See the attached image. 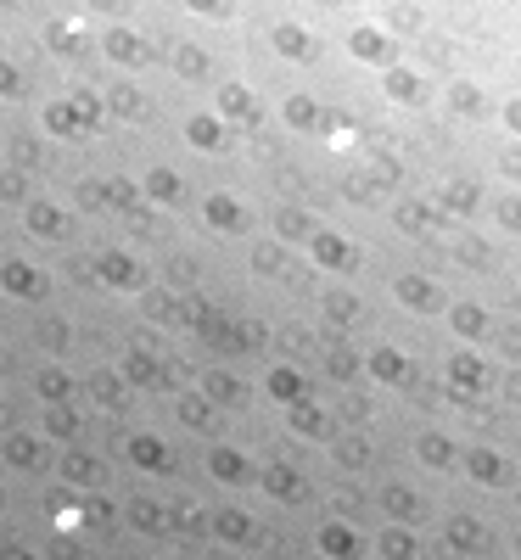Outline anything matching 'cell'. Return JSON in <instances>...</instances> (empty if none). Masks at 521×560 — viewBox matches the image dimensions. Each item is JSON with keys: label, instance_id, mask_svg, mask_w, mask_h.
Masks as SVG:
<instances>
[{"label": "cell", "instance_id": "6da1fadb", "mask_svg": "<svg viewBox=\"0 0 521 560\" xmlns=\"http://www.w3.org/2000/svg\"><path fill=\"white\" fill-rule=\"evenodd\" d=\"M0 454H6L12 471H45V465H51V437L12 432V437H0Z\"/></svg>", "mask_w": 521, "mask_h": 560}, {"label": "cell", "instance_id": "7a4b0ae2", "mask_svg": "<svg viewBox=\"0 0 521 560\" xmlns=\"http://www.w3.org/2000/svg\"><path fill=\"white\" fill-rule=\"evenodd\" d=\"M124 460L135 465V471H152V476H169V471H174V454H169V443H163V437H152V432H135V437H124Z\"/></svg>", "mask_w": 521, "mask_h": 560}, {"label": "cell", "instance_id": "3957f363", "mask_svg": "<svg viewBox=\"0 0 521 560\" xmlns=\"http://www.w3.org/2000/svg\"><path fill=\"white\" fill-rule=\"evenodd\" d=\"M57 476L68 482V488H101V482H107V465H101L96 454H85V448L68 443V454H62Z\"/></svg>", "mask_w": 521, "mask_h": 560}, {"label": "cell", "instance_id": "277c9868", "mask_svg": "<svg viewBox=\"0 0 521 560\" xmlns=\"http://www.w3.org/2000/svg\"><path fill=\"white\" fill-rule=\"evenodd\" d=\"M129 527L135 532H169V510H163V504L157 499H129Z\"/></svg>", "mask_w": 521, "mask_h": 560}, {"label": "cell", "instance_id": "5b68a950", "mask_svg": "<svg viewBox=\"0 0 521 560\" xmlns=\"http://www.w3.org/2000/svg\"><path fill=\"white\" fill-rule=\"evenodd\" d=\"M208 471L219 476V482H247V460H241L236 448H213V454H208Z\"/></svg>", "mask_w": 521, "mask_h": 560}, {"label": "cell", "instance_id": "8992f818", "mask_svg": "<svg viewBox=\"0 0 521 560\" xmlns=\"http://www.w3.org/2000/svg\"><path fill=\"white\" fill-rule=\"evenodd\" d=\"M45 437H51V443H79V415L57 404L51 415H45Z\"/></svg>", "mask_w": 521, "mask_h": 560}, {"label": "cell", "instance_id": "52a82bcc", "mask_svg": "<svg viewBox=\"0 0 521 560\" xmlns=\"http://www.w3.org/2000/svg\"><path fill=\"white\" fill-rule=\"evenodd\" d=\"M213 532L230 538V544H247V538H253V521L241 516V510H219V516H213Z\"/></svg>", "mask_w": 521, "mask_h": 560}, {"label": "cell", "instance_id": "ba28073f", "mask_svg": "<svg viewBox=\"0 0 521 560\" xmlns=\"http://www.w3.org/2000/svg\"><path fill=\"white\" fill-rule=\"evenodd\" d=\"M169 532H202V510L191 499L169 504Z\"/></svg>", "mask_w": 521, "mask_h": 560}, {"label": "cell", "instance_id": "9c48e42d", "mask_svg": "<svg viewBox=\"0 0 521 560\" xmlns=\"http://www.w3.org/2000/svg\"><path fill=\"white\" fill-rule=\"evenodd\" d=\"M40 398H45V404H68V398H73V381L62 376V370H45V376H40Z\"/></svg>", "mask_w": 521, "mask_h": 560}, {"label": "cell", "instance_id": "30bf717a", "mask_svg": "<svg viewBox=\"0 0 521 560\" xmlns=\"http://www.w3.org/2000/svg\"><path fill=\"white\" fill-rule=\"evenodd\" d=\"M124 376L135 381V387H146V381H157V364H152V353H141V348H135V353H129V359H124Z\"/></svg>", "mask_w": 521, "mask_h": 560}, {"label": "cell", "instance_id": "8fae6325", "mask_svg": "<svg viewBox=\"0 0 521 560\" xmlns=\"http://www.w3.org/2000/svg\"><path fill=\"white\" fill-rule=\"evenodd\" d=\"M264 488L281 493V499H297V476L286 471V465H269V471H264Z\"/></svg>", "mask_w": 521, "mask_h": 560}, {"label": "cell", "instance_id": "7c38bea8", "mask_svg": "<svg viewBox=\"0 0 521 560\" xmlns=\"http://www.w3.org/2000/svg\"><path fill=\"white\" fill-rule=\"evenodd\" d=\"M79 521H85V527H107V521H113V504L96 493V499H85V516H79Z\"/></svg>", "mask_w": 521, "mask_h": 560}, {"label": "cell", "instance_id": "4fadbf2b", "mask_svg": "<svg viewBox=\"0 0 521 560\" xmlns=\"http://www.w3.org/2000/svg\"><path fill=\"white\" fill-rule=\"evenodd\" d=\"M208 398H219V404H236V398H241V381H230V376H208Z\"/></svg>", "mask_w": 521, "mask_h": 560}, {"label": "cell", "instance_id": "5bb4252c", "mask_svg": "<svg viewBox=\"0 0 521 560\" xmlns=\"http://www.w3.org/2000/svg\"><path fill=\"white\" fill-rule=\"evenodd\" d=\"M90 392H96V404H107V409H113L118 398H124V392H118V381H113V376H96V381H90Z\"/></svg>", "mask_w": 521, "mask_h": 560}, {"label": "cell", "instance_id": "9a60e30c", "mask_svg": "<svg viewBox=\"0 0 521 560\" xmlns=\"http://www.w3.org/2000/svg\"><path fill=\"white\" fill-rule=\"evenodd\" d=\"M6 286H12V292H40V280H34L29 269H6Z\"/></svg>", "mask_w": 521, "mask_h": 560}, {"label": "cell", "instance_id": "2e32d148", "mask_svg": "<svg viewBox=\"0 0 521 560\" xmlns=\"http://www.w3.org/2000/svg\"><path fill=\"white\" fill-rule=\"evenodd\" d=\"M269 392H275V398H297V376H269Z\"/></svg>", "mask_w": 521, "mask_h": 560}, {"label": "cell", "instance_id": "e0dca14e", "mask_svg": "<svg viewBox=\"0 0 521 560\" xmlns=\"http://www.w3.org/2000/svg\"><path fill=\"white\" fill-rule=\"evenodd\" d=\"M180 420H191V426H202V420H208V409H202L197 398H180Z\"/></svg>", "mask_w": 521, "mask_h": 560}, {"label": "cell", "instance_id": "ac0fdd59", "mask_svg": "<svg viewBox=\"0 0 521 560\" xmlns=\"http://www.w3.org/2000/svg\"><path fill=\"white\" fill-rule=\"evenodd\" d=\"M325 549H337V555H348V549H353V538H348V532H337V527H331V532H325Z\"/></svg>", "mask_w": 521, "mask_h": 560}, {"label": "cell", "instance_id": "d6986e66", "mask_svg": "<svg viewBox=\"0 0 521 560\" xmlns=\"http://www.w3.org/2000/svg\"><path fill=\"white\" fill-rule=\"evenodd\" d=\"M0 560H40L34 549H23V544H0Z\"/></svg>", "mask_w": 521, "mask_h": 560}, {"label": "cell", "instance_id": "ffe728a7", "mask_svg": "<svg viewBox=\"0 0 521 560\" xmlns=\"http://www.w3.org/2000/svg\"><path fill=\"white\" fill-rule=\"evenodd\" d=\"M51 560H79V549H73L68 538H62V544H57V555H51Z\"/></svg>", "mask_w": 521, "mask_h": 560}, {"label": "cell", "instance_id": "44dd1931", "mask_svg": "<svg viewBox=\"0 0 521 560\" xmlns=\"http://www.w3.org/2000/svg\"><path fill=\"white\" fill-rule=\"evenodd\" d=\"M0 426H6V404H0Z\"/></svg>", "mask_w": 521, "mask_h": 560}, {"label": "cell", "instance_id": "7402d4cb", "mask_svg": "<svg viewBox=\"0 0 521 560\" xmlns=\"http://www.w3.org/2000/svg\"><path fill=\"white\" fill-rule=\"evenodd\" d=\"M0 544H6V538H0Z\"/></svg>", "mask_w": 521, "mask_h": 560}]
</instances>
